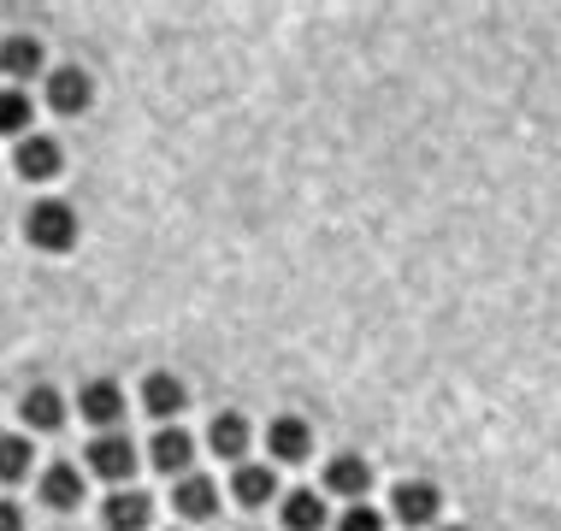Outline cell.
Here are the masks:
<instances>
[{"mask_svg": "<svg viewBox=\"0 0 561 531\" xmlns=\"http://www.w3.org/2000/svg\"><path fill=\"white\" fill-rule=\"evenodd\" d=\"M24 236L36 242L42 254H66L71 242H78V212H71V201H36L30 207V219H24Z\"/></svg>", "mask_w": 561, "mask_h": 531, "instance_id": "obj_1", "label": "cell"}, {"mask_svg": "<svg viewBox=\"0 0 561 531\" xmlns=\"http://www.w3.org/2000/svg\"><path fill=\"white\" fill-rule=\"evenodd\" d=\"M390 513L414 531V526H437V513H444V490H437L432 478H408L397 484V496H390Z\"/></svg>", "mask_w": 561, "mask_h": 531, "instance_id": "obj_2", "label": "cell"}, {"mask_svg": "<svg viewBox=\"0 0 561 531\" xmlns=\"http://www.w3.org/2000/svg\"><path fill=\"white\" fill-rule=\"evenodd\" d=\"M89 473L95 478H107L125 490L130 473H136V449H130V437H118V431H101L95 443H89Z\"/></svg>", "mask_w": 561, "mask_h": 531, "instance_id": "obj_3", "label": "cell"}, {"mask_svg": "<svg viewBox=\"0 0 561 531\" xmlns=\"http://www.w3.org/2000/svg\"><path fill=\"white\" fill-rule=\"evenodd\" d=\"M325 490L343 496V503H360V496L373 490V461H367V454H355V449L331 454V461H325Z\"/></svg>", "mask_w": 561, "mask_h": 531, "instance_id": "obj_4", "label": "cell"}, {"mask_svg": "<svg viewBox=\"0 0 561 531\" xmlns=\"http://www.w3.org/2000/svg\"><path fill=\"white\" fill-rule=\"evenodd\" d=\"M89 101H95V83H89L83 66H54L48 71V106L54 113L78 118V113H89Z\"/></svg>", "mask_w": 561, "mask_h": 531, "instance_id": "obj_5", "label": "cell"}, {"mask_svg": "<svg viewBox=\"0 0 561 531\" xmlns=\"http://www.w3.org/2000/svg\"><path fill=\"white\" fill-rule=\"evenodd\" d=\"M78 414H83V425H95V431H113L118 414H125V390H118L113 378H89L78 390Z\"/></svg>", "mask_w": 561, "mask_h": 531, "instance_id": "obj_6", "label": "cell"}, {"mask_svg": "<svg viewBox=\"0 0 561 531\" xmlns=\"http://www.w3.org/2000/svg\"><path fill=\"white\" fill-rule=\"evenodd\" d=\"M12 165H19L24 184H48V177H59V165H66V154H59L54 136H24L19 148H12Z\"/></svg>", "mask_w": 561, "mask_h": 531, "instance_id": "obj_7", "label": "cell"}, {"mask_svg": "<svg viewBox=\"0 0 561 531\" xmlns=\"http://www.w3.org/2000/svg\"><path fill=\"white\" fill-rule=\"evenodd\" d=\"M148 461H154L165 478H190V461H195V437L184 431V425H165V431H154V443H148Z\"/></svg>", "mask_w": 561, "mask_h": 531, "instance_id": "obj_8", "label": "cell"}, {"mask_svg": "<svg viewBox=\"0 0 561 531\" xmlns=\"http://www.w3.org/2000/svg\"><path fill=\"white\" fill-rule=\"evenodd\" d=\"M148 520H154V503H148V490H136V484L113 490L107 508H101V526L107 531H148Z\"/></svg>", "mask_w": 561, "mask_h": 531, "instance_id": "obj_9", "label": "cell"}, {"mask_svg": "<svg viewBox=\"0 0 561 531\" xmlns=\"http://www.w3.org/2000/svg\"><path fill=\"white\" fill-rule=\"evenodd\" d=\"M36 496L48 503L54 513H71V508H83V473L71 461H54L48 473L36 478Z\"/></svg>", "mask_w": 561, "mask_h": 531, "instance_id": "obj_10", "label": "cell"}, {"mask_svg": "<svg viewBox=\"0 0 561 531\" xmlns=\"http://www.w3.org/2000/svg\"><path fill=\"white\" fill-rule=\"evenodd\" d=\"M172 508H178V520H214L219 513V484L214 478H202V473H190V478H178V490H172Z\"/></svg>", "mask_w": 561, "mask_h": 531, "instance_id": "obj_11", "label": "cell"}, {"mask_svg": "<svg viewBox=\"0 0 561 531\" xmlns=\"http://www.w3.org/2000/svg\"><path fill=\"white\" fill-rule=\"evenodd\" d=\"M308 443H313V431H308V419H296V414H278L266 425V454L272 461H308Z\"/></svg>", "mask_w": 561, "mask_h": 531, "instance_id": "obj_12", "label": "cell"}, {"mask_svg": "<svg viewBox=\"0 0 561 531\" xmlns=\"http://www.w3.org/2000/svg\"><path fill=\"white\" fill-rule=\"evenodd\" d=\"M142 407L154 419H172V414H184L190 407V390H184V378L178 372H148L142 378Z\"/></svg>", "mask_w": 561, "mask_h": 531, "instance_id": "obj_13", "label": "cell"}, {"mask_svg": "<svg viewBox=\"0 0 561 531\" xmlns=\"http://www.w3.org/2000/svg\"><path fill=\"white\" fill-rule=\"evenodd\" d=\"M19 419L30 425V431H59V425H66V396H59L54 384H36V390H24V402H19Z\"/></svg>", "mask_w": 561, "mask_h": 531, "instance_id": "obj_14", "label": "cell"}, {"mask_svg": "<svg viewBox=\"0 0 561 531\" xmlns=\"http://www.w3.org/2000/svg\"><path fill=\"white\" fill-rule=\"evenodd\" d=\"M42 71V42L36 36H7L0 42V78H7V89H19L24 78H36Z\"/></svg>", "mask_w": 561, "mask_h": 531, "instance_id": "obj_15", "label": "cell"}, {"mask_svg": "<svg viewBox=\"0 0 561 531\" xmlns=\"http://www.w3.org/2000/svg\"><path fill=\"white\" fill-rule=\"evenodd\" d=\"M249 443H254L249 419H242V414H214V425H207V449H214L219 461H237V466H242Z\"/></svg>", "mask_w": 561, "mask_h": 531, "instance_id": "obj_16", "label": "cell"}, {"mask_svg": "<svg viewBox=\"0 0 561 531\" xmlns=\"http://www.w3.org/2000/svg\"><path fill=\"white\" fill-rule=\"evenodd\" d=\"M272 490H278V478H272V466H254V461H242L237 473H231V496L242 508H266L272 503Z\"/></svg>", "mask_w": 561, "mask_h": 531, "instance_id": "obj_17", "label": "cell"}, {"mask_svg": "<svg viewBox=\"0 0 561 531\" xmlns=\"http://www.w3.org/2000/svg\"><path fill=\"white\" fill-rule=\"evenodd\" d=\"M278 513H284V531H320L325 526V496L320 490H290Z\"/></svg>", "mask_w": 561, "mask_h": 531, "instance_id": "obj_18", "label": "cell"}, {"mask_svg": "<svg viewBox=\"0 0 561 531\" xmlns=\"http://www.w3.org/2000/svg\"><path fill=\"white\" fill-rule=\"evenodd\" d=\"M30 125H36V101H30L24 89H0V136L24 142Z\"/></svg>", "mask_w": 561, "mask_h": 531, "instance_id": "obj_19", "label": "cell"}, {"mask_svg": "<svg viewBox=\"0 0 561 531\" xmlns=\"http://www.w3.org/2000/svg\"><path fill=\"white\" fill-rule=\"evenodd\" d=\"M30 461H36L30 437H19V431H0V484H19V478L30 473Z\"/></svg>", "mask_w": 561, "mask_h": 531, "instance_id": "obj_20", "label": "cell"}, {"mask_svg": "<svg viewBox=\"0 0 561 531\" xmlns=\"http://www.w3.org/2000/svg\"><path fill=\"white\" fill-rule=\"evenodd\" d=\"M337 531H385V513L367 508V503H348V513L337 520Z\"/></svg>", "mask_w": 561, "mask_h": 531, "instance_id": "obj_21", "label": "cell"}, {"mask_svg": "<svg viewBox=\"0 0 561 531\" xmlns=\"http://www.w3.org/2000/svg\"><path fill=\"white\" fill-rule=\"evenodd\" d=\"M0 531H24V508L7 503V496H0Z\"/></svg>", "mask_w": 561, "mask_h": 531, "instance_id": "obj_22", "label": "cell"}, {"mask_svg": "<svg viewBox=\"0 0 561 531\" xmlns=\"http://www.w3.org/2000/svg\"><path fill=\"white\" fill-rule=\"evenodd\" d=\"M444 531H467V526H444Z\"/></svg>", "mask_w": 561, "mask_h": 531, "instance_id": "obj_23", "label": "cell"}]
</instances>
